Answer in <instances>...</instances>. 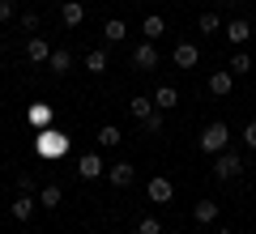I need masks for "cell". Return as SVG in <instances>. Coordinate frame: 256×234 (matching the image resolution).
Returning a JSON list of instances; mask_svg holds the SVG:
<instances>
[{"mask_svg": "<svg viewBox=\"0 0 256 234\" xmlns=\"http://www.w3.org/2000/svg\"><path fill=\"white\" fill-rule=\"evenodd\" d=\"M34 153L43 162H64V158L73 153V136L52 124V128H43V132H34Z\"/></svg>", "mask_w": 256, "mask_h": 234, "instance_id": "obj_1", "label": "cell"}, {"mask_svg": "<svg viewBox=\"0 0 256 234\" xmlns=\"http://www.w3.org/2000/svg\"><path fill=\"white\" fill-rule=\"evenodd\" d=\"M230 145V128L222 124V119H214V124H205V132L196 136V149L201 153H210V158H218L222 149Z\"/></svg>", "mask_w": 256, "mask_h": 234, "instance_id": "obj_2", "label": "cell"}, {"mask_svg": "<svg viewBox=\"0 0 256 234\" xmlns=\"http://www.w3.org/2000/svg\"><path fill=\"white\" fill-rule=\"evenodd\" d=\"M239 171H244V153H239V149H222L218 158H214V179L230 183Z\"/></svg>", "mask_w": 256, "mask_h": 234, "instance_id": "obj_3", "label": "cell"}, {"mask_svg": "<svg viewBox=\"0 0 256 234\" xmlns=\"http://www.w3.org/2000/svg\"><path fill=\"white\" fill-rule=\"evenodd\" d=\"M34 209H38V196H34V192H18V196L9 200V217H13V222H22V226L34 217Z\"/></svg>", "mask_w": 256, "mask_h": 234, "instance_id": "obj_4", "label": "cell"}, {"mask_svg": "<svg viewBox=\"0 0 256 234\" xmlns=\"http://www.w3.org/2000/svg\"><path fill=\"white\" fill-rule=\"evenodd\" d=\"M158 60H162V55H158V47L150 43V38L132 47V68H137V72H154V68H158Z\"/></svg>", "mask_w": 256, "mask_h": 234, "instance_id": "obj_5", "label": "cell"}, {"mask_svg": "<svg viewBox=\"0 0 256 234\" xmlns=\"http://www.w3.org/2000/svg\"><path fill=\"white\" fill-rule=\"evenodd\" d=\"M102 175H107V162H102L98 153H82V158H77V179L94 183V179H102Z\"/></svg>", "mask_w": 256, "mask_h": 234, "instance_id": "obj_6", "label": "cell"}, {"mask_svg": "<svg viewBox=\"0 0 256 234\" xmlns=\"http://www.w3.org/2000/svg\"><path fill=\"white\" fill-rule=\"evenodd\" d=\"M146 196H150V205H171V196H175V183L166 179V175H154V179L146 183Z\"/></svg>", "mask_w": 256, "mask_h": 234, "instance_id": "obj_7", "label": "cell"}, {"mask_svg": "<svg viewBox=\"0 0 256 234\" xmlns=\"http://www.w3.org/2000/svg\"><path fill=\"white\" fill-rule=\"evenodd\" d=\"M26 124L34 128V132L52 128V124H56V111H52V102H30V107H26Z\"/></svg>", "mask_w": 256, "mask_h": 234, "instance_id": "obj_8", "label": "cell"}, {"mask_svg": "<svg viewBox=\"0 0 256 234\" xmlns=\"http://www.w3.org/2000/svg\"><path fill=\"white\" fill-rule=\"evenodd\" d=\"M52 51H56V47H52V38H47V34H30L26 38V60L30 64H47V60H52Z\"/></svg>", "mask_w": 256, "mask_h": 234, "instance_id": "obj_9", "label": "cell"}, {"mask_svg": "<svg viewBox=\"0 0 256 234\" xmlns=\"http://www.w3.org/2000/svg\"><path fill=\"white\" fill-rule=\"evenodd\" d=\"M60 26L64 30H82L86 26V4L82 0H64L60 4Z\"/></svg>", "mask_w": 256, "mask_h": 234, "instance_id": "obj_10", "label": "cell"}, {"mask_svg": "<svg viewBox=\"0 0 256 234\" xmlns=\"http://www.w3.org/2000/svg\"><path fill=\"white\" fill-rule=\"evenodd\" d=\"M107 179H111V188H132V183H137V166L132 162H111Z\"/></svg>", "mask_w": 256, "mask_h": 234, "instance_id": "obj_11", "label": "cell"}, {"mask_svg": "<svg viewBox=\"0 0 256 234\" xmlns=\"http://www.w3.org/2000/svg\"><path fill=\"white\" fill-rule=\"evenodd\" d=\"M171 60H175V68H196V64H201V47L196 43H175Z\"/></svg>", "mask_w": 256, "mask_h": 234, "instance_id": "obj_12", "label": "cell"}, {"mask_svg": "<svg viewBox=\"0 0 256 234\" xmlns=\"http://www.w3.org/2000/svg\"><path fill=\"white\" fill-rule=\"evenodd\" d=\"M82 68L90 72V77H102V72L111 68V55L102 51V47H90V51H86V60H82Z\"/></svg>", "mask_w": 256, "mask_h": 234, "instance_id": "obj_13", "label": "cell"}, {"mask_svg": "<svg viewBox=\"0 0 256 234\" xmlns=\"http://www.w3.org/2000/svg\"><path fill=\"white\" fill-rule=\"evenodd\" d=\"M43 68L52 72V77H64V72H73V51H68V47H56L52 60H47Z\"/></svg>", "mask_w": 256, "mask_h": 234, "instance_id": "obj_14", "label": "cell"}, {"mask_svg": "<svg viewBox=\"0 0 256 234\" xmlns=\"http://www.w3.org/2000/svg\"><path fill=\"white\" fill-rule=\"evenodd\" d=\"M230 90H235V72H230V68H214V77H210V94H214V98H226Z\"/></svg>", "mask_w": 256, "mask_h": 234, "instance_id": "obj_15", "label": "cell"}, {"mask_svg": "<svg viewBox=\"0 0 256 234\" xmlns=\"http://www.w3.org/2000/svg\"><path fill=\"white\" fill-rule=\"evenodd\" d=\"M222 34H226L230 47H244L248 38H252V26H248L244 17H235V21H226V26H222Z\"/></svg>", "mask_w": 256, "mask_h": 234, "instance_id": "obj_16", "label": "cell"}, {"mask_svg": "<svg viewBox=\"0 0 256 234\" xmlns=\"http://www.w3.org/2000/svg\"><path fill=\"white\" fill-rule=\"evenodd\" d=\"M218 213H222L218 200H196V205H192V217H196V226H214V222H218Z\"/></svg>", "mask_w": 256, "mask_h": 234, "instance_id": "obj_17", "label": "cell"}, {"mask_svg": "<svg viewBox=\"0 0 256 234\" xmlns=\"http://www.w3.org/2000/svg\"><path fill=\"white\" fill-rule=\"evenodd\" d=\"M34 196H38V209H60V200H64V188H60V183H43V188H38Z\"/></svg>", "mask_w": 256, "mask_h": 234, "instance_id": "obj_18", "label": "cell"}, {"mask_svg": "<svg viewBox=\"0 0 256 234\" xmlns=\"http://www.w3.org/2000/svg\"><path fill=\"white\" fill-rule=\"evenodd\" d=\"M154 94H150V98H146V94H137V98H128V115H132V119H137V124H141V119H146V115H154Z\"/></svg>", "mask_w": 256, "mask_h": 234, "instance_id": "obj_19", "label": "cell"}, {"mask_svg": "<svg viewBox=\"0 0 256 234\" xmlns=\"http://www.w3.org/2000/svg\"><path fill=\"white\" fill-rule=\"evenodd\" d=\"M154 107L158 111H175L180 107V90H175V85H158L154 90Z\"/></svg>", "mask_w": 256, "mask_h": 234, "instance_id": "obj_20", "label": "cell"}, {"mask_svg": "<svg viewBox=\"0 0 256 234\" xmlns=\"http://www.w3.org/2000/svg\"><path fill=\"white\" fill-rule=\"evenodd\" d=\"M94 141H98V149H116V145L124 141V132H120L116 124H102L98 132H94Z\"/></svg>", "mask_w": 256, "mask_h": 234, "instance_id": "obj_21", "label": "cell"}, {"mask_svg": "<svg viewBox=\"0 0 256 234\" xmlns=\"http://www.w3.org/2000/svg\"><path fill=\"white\" fill-rule=\"evenodd\" d=\"M222 26H226V21H222L214 9H205L201 17H196V30H201V34H222Z\"/></svg>", "mask_w": 256, "mask_h": 234, "instance_id": "obj_22", "label": "cell"}, {"mask_svg": "<svg viewBox=\"0 0 256 234\" xmlns=\"http://www.w3.org/2000/svg\"><path fill=\"white\" fill-rule=\"evenodd\" d=\"M226 68H230V72H235V77H248V72H252V68H256V64H252V55H248V51H244V47H239V51H235V55H230V64H226Z\"/></svg>", "mask_w": 256, "mask_h": 234, "instance_id": "obj_23", "label": "cell"}, {"mask_svg": "<svg viewBox=\"0 0 256 234\" xmlns=\"http://www.w3.org/2000/svg\"><path fill=\"white\" fill-rule=\"evenodd\" d=\"M102 34H107V43H124V38H128V26H124V17H107Z\"/></svg>", "mask_w": 256, "mask_h": 234, "instance_id": "obj_24", "label": "cell"}, {"mask_svg": "<svg viewBox=\"0 0 256 234\" xmlns=\"http://www.w3.org/2000/svg\"><path fill=\"white\" fill-rule=\"evenodd\" d=\"M162 30H166V21H162V13H150V17H146V26H141V34H146L150 43H154V38L162 34Z\"/></svg>", "mask_w": 256, "mask_h": 234, "instance_id": "obj_25", "label": "cell"}, {"mask_svg": "<svg viewBox=\"0 0 256 234\" xmlns=\"http://www.w3.org/2000/svg\"><path fill=\"white\" fill-rule=\"evenodd\" d=\"M18 26L26 30V34H38V26H43V17H38L34 9H26V13H18Z\"/></svg>", "mask_w": 256, "mask_h": 234, "instance_id": "obj_26", "label": "cell"}, {"mask_svg": "<svg viewBox=\"0 0 256 234\" xmlns=\"http://www.w3.org/2000/svg\"><path fill=\"white\" fill-rule=\"evenodd\" d=\"M141 128H146L150 136H158V132H162V111H154V115H146V119H141Z\"/></svg>", "mask_w": 256, "mask_h": 234, "instance_id": "obj_27", "label": "cell"}, {"mask_svg": "<svg viewBox=\"0 0 256 234\" xmlns=\"http://www.w3.org/2000/svg\"><path fill=\"white\" fill-rule=\"evenodd\" d=\"M18 17V0H0V26H9Z\"/></svg>", "mask_w": 256, "mask_h": 234, "instance_id": "obj_28", "label": "cell"}, {"mask_svg": "<svg viewBox=\"0 0 256 234\" xmlns=\"http://www.w3.org/2000/svg\"><path fill=\"white\" fill-rule=\"evenodd\" d=\"M137 234H162V222H158V217H141V222H137Z\"/></svg>", "mask_w": 256, "mask_h": 234, "instance_id": "obj_29", "label": "cell"}, {"mask_svg": "<svg viewBox=\"0 0 256 234\" xmlns=\"http://www.w3.org/2000/svg\"><path fill=\"white\" fill-rule=\"evenodd\" d=\"M18 192H38L34 175H26V171H22V175H18Z\"/></svg>", "mask_w": 256, "mask_h": 234, "instance_id": "obj_30", "label": "cell"}, {"mask_svg": "<svg viewBox=\"0 0 256 234\" xmlns=\"http://www.w3.org/2000/svg\"><path fill=\"white\" fill-rule=\"evenodd\" d=\"M244 145H248V149H256V119L244 128Z\"/></svg>", "mask_w": 256, "mask_h": 234, "instance_id": "obj_31", "label": "cell"}, {"mask_svg": "<svg viewBox=\"0 0 256 234\" xmlns=\"http://www.w3.org/2000/svg\"><path fill=\"white\" fill-rule=\"evenodd\" d=\"M201 4H218V0H201Z\"/></svg>", "mask_w": 256, "mask_h": 234, "instance_id": "obj_32", "label": "cell"}, {"mask_svg": "<svg viewBox=\"0 0 256 234\" xmlns=\"http://www.w3.org/2000/svg\"><path fill=\"white\" fill-rule=\"evenodd\" d=\"M218 234H230V230H218Z\"/></svg>", "mask_w": 256, "mask_h": 234, "instance_id": "obj_33", "label": "cell"}, {"mask_svg": "<svg viewBox=\"0 0 256 234\" xmlns=\"http://www.w3.org/2000/svg\"><path fill=\"white\" fill-rule=\"evenodd\" d=\"M82 4H90V0H82Z\"/></svg>", "mask_w": 256, "mask_h": 234, "instance_id": "obj_34", "label": "cell"}]
</instances>
